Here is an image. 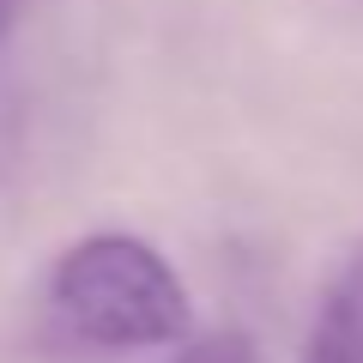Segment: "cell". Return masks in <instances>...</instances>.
I'll return each instance as SVG.
<instances>
[{
    "label": "cell",
    "instance_id": "cell-1",
    "mask_svg": "<svg viewBox=\"0 0 363 363\" xmlns=\"http://www.w3.org/2000/svg\"><path fill=\"white\" fill-rule=\"evenodd\" d=\"M49 309L79 345L164 351L194 333L182 272L133 230H91L49 267Z\"/></svg>",
    "mask_w": 363,
    "mask_h": 363
},
{
    "label": "cell",
    "instance_id": "cell-2",
    "mask_svg": "<svg viewBox=\"0 0 363 363\" xmlns=\"http://www.w3.org/2000/svg\"><path fill=\"white\" fill-rule=\"evenodd\" d=\"M297 363H363V242L345 248V260L321 285Z\"/></svg>",
    "mask_w": 363,
    "mask_h": 363
},
{
    "label": "cell",
    "instance_id": "cell-3",
    "mask_svg": "<svg viewBox=\"0 0 363 363\" xmlns=\"http://www.w3.org/2000/svg\"><path fill=\"white\" fill-rule=\"evenodd\" d=\"M169 363H260V351L242 327H218V333H188Z\"/></svg>",
    "mask_w": 363,
    "mask_h": 363
},
{
    "label": "cell",
    "instance_id": "cell-4",
    "mask_svg": "<svg viewBox=\"0 0 363 363\" xmlns=\"http://www.w3.org/2000/svg\"><path fill=\"white\" fill-rule=\"evenodd\" d=\"M30 6H37V0H0V43H6V37L18 30V18H25Z\"/></svg>",
    "mask_w": 363,
    "mask_h": 363
}]
</instances>
